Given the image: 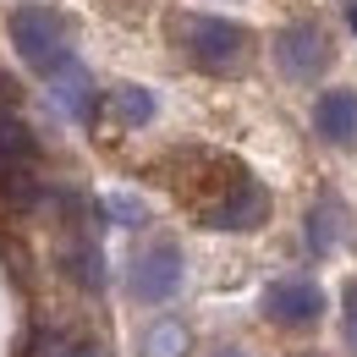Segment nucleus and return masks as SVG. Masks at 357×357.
Returning a JSON list of instances; mask_svg holds the SVG:
<instances>
[{"instance_id":"obj_12","label":"nucleus","mask_w":357,"mask_h":357,"mask_svg":"<svg viewBox=\"0 0 357 357\" xmlns=\"http://www.w3.org/2000/svg\"><path fill=\"white\" fill-rule=\"evenodd\" d=\"M110 105H116V116H121L127 127H143V121H154V93L137 89V83H121V89L110 93Z\"/></svg>"},{"instance_id":"obj_8","label":"nucleus","mask_w":357,"mask_h":357,"mask_svg":"<svg viewBox=\"0 0 357 357\" xmlns=\"http://www.w3.org/2000/svg\"><path fill=\"white\" fill-rule=\"evenodd\" d=\"M61 264L77 275V286H83V291H105V253H99V242H93V236H72V242H66V253H61Z\"/></svg>"},{"instance_id":"obj_9","label":"nucleus","mask_w":357,"mask_h":357,"mask_svg":"<svg viewBox=\"0 0 357 357\" xmlns=\"http://www.w3.org/2000/svg\"><path fill=\"white\" fill-rule=\"evenodd\" d=\"M0 160L6 165H33L39 160V143L28 132V121H17L11 110H0Z\"/></svg>"},{"instance_id":"obj_5","label":"nucleus","mask_w":357,"mask_h":357,"mask_svg":"<svg viewBox=\"0 0 357 357\" xmlns=\"http://www.w3.org/2000/svg\"><path fill=\"white\" fill-rule=\"evenodd\" d=\"M176 291H181V253L171 242H154L149 253L132 259V297L165 303V297H176Z\"/></svg>"},{"instance_id":"obj_6","label":"nucleus","mask_w":357,"mask_h":357,"mask_svg":"<svg viewBox=\"0 0 357 357\" xmlns=\"http://www.w3.org/2000/svg\"><path fill=\"white\" fill-rule=\"evenodd\" d=\"M264 313L275 324H313L324 313V291L313 280H275L264 291Z\"/></svg>"},{"instance_id":"obj_10","label":"nucleus","mask_w":357,"mask_h":357,"mask_svg":"<svg viewBox=\"0 0 357 357\" xmlns=\"http://www.w3.org/2000/svg\"><path fill=\"white\" fill-rule=\"evenodd\" d=\"M50 83H55V99H61V110L72 121H89L93 116V89H89V77H83V66H72V72H61Z\"/></svg>"},{"instance_id":"obj_3","label":"nucleus","mask_w":357,"mask_h":357,"mask_svg":"<svg viewBox=\"0 0 357 357\" xmlns=\"http://www.w3.org/2000/svg\"><path fill=\"white\" fill-rule=\"evenodd\" d=\"M264 220H269V192L248 176H236L231 192H220L204 209V225H215V231H253V225H264Z\"/></svg>"},{"instance_id":"obj_18","label":"nucleus","mask_w":357,"mask_h":357,"mask_svg":"<svg viewBox=\"0 0 357 357\" xmlns=\"http://www.w3.org/2000/svg\"><path fill=\"white\" fill-rule=\"evenodd\" d=\"M220 357H236V352H220Z\"/></svg>"},{"instance_id":"obj_1","label":"nucleus","mask_w":357,"mask_h":357,"mask_svg":"<svg viewBox=\"0 0 357 357\" xmlns=\"http://www.w3.org/2000/svg\"><path fill=\"white\" fill-rule=\"evenodd\" d=\"M11 45L17 55L33 66V72H45V77H61V72H72L77 61H72V50H66V22L45 11V6H17L11 11Z\"/></svg>"},{"instance_id":"obj_13","label":"nucleus","mask_w":357,"mask_h":357,"mask_svg":"<svg viewBox=\"0 0 357 357\" xmlns=\"http://www.w3.org/2000/svg\"><path fill=\"white\" fill-rule=\"evenodd\" d=\"M99 215H105V220H116V225H143V220H149V209L137 204L132 192H105Z\"/></svg>"},{"instance_id":"obj_7","label":"nucleus","mask_w":357,"mask_h":357,"mask_svg":"<svg viewBox=\"0 0 357 357\" xmlns=\"http://www.w3.org/2000/svg\"><path fill=\"white\" fill-rule=\"evenodd\" d=\"M313 127H319L324 143L352 149V143H357V93L352 89H330L319 105H313Z\"/></svg>"},{"instance_id":"obj_15","label":"nucleus","mask_w":357,"mask_h":357,"mask_svg":"<svg viewBox=\"0 0 357 357\" xmlns=\"http://www.w3.org/2000/svg\"><path fill=\"white\" fill-rule=\"evenodd\" d=\"M39 357H93V341H83V335H50L39 347Z\"/></svg>"},{"instance_id":"obj_17","label":"nucleus","mask_w":357,"mask_h":357,"mask_svg":"<svg viewBox=\"0 0 357 357\" xmlns=\"http://www.w3.org/2000/svg\"><path fill=\"white\" fill-rule=\"evenodd\" d=\"M347 22H352V33H357V0H352V6H347Z\"/></svg>"},{"instance_id":"obj_16","label":"nucleus","mask_w":357,"mask_h":357,"mask_svg":"<svg viewBox=\"0 0 357 357\" xmlns=\"http://www.w3.org/2000/svg\"><path fill=\"white\" fill-rule=\"evenodd\" d=\"M347 347L357 352V286H347Z\"/></svg>"},{"instance_id":"obj_2","label":"nucleus","mask_w":357,"mask_h":357,"mask_svg":"<svg viewBox=\"0 0 357 357\" xmlns=\"http://www.w3.org/2000/svg\"><path fill=\"white\" fill-rule=\"evenodd\" d=\"M181 45L192 55V66H204V72H236V61L248 55V33L225 17H187Z\"/></svg>"},{"instance_id":"obj_11","label":"nucleus","mask_w":357,"mask_h":357,"mask_svg":"<svg viewBox=\"0 0 357 357\" xmlns=\"http://www.w3.org/2000/svg\"><path fill=\"white\" fill-rule=\"evenodd\" d=\"M341 204H335V198H319V204H313V215H308V248L313 253H330V248H335V242H341Z\"/></svg>"},{"instance_id":"obj_4","label":"nucleus","mask_w":357,"mask_h":357,"mask_svg":"<svg viewBox=\"0 0 357 357\" xmlns=\"http://www.w3.org/2000/svg\"><path fill=\"white\" fill-rule=\"evenodd\" d=\"M275 61H280V72L286 77H319L324 72V61H330V39L313 28V22H291V28H280L275 33Z\"/></svg>"},{"instance_id":"obj_14","label":"nucleus","mask_w":357,"mask_h":357,"mask_svg":"<svg viewBox=\"0 0 357 357\" xmlns=\"http://www.w3.org/2000/svg\"><path fill=\"white\" fill-rule=\"evenodd\" d=\"M181 347H187L181 324H160V330L149 335V357H181Z\"/></svg>"}]
</instances>
